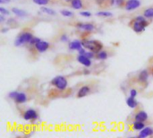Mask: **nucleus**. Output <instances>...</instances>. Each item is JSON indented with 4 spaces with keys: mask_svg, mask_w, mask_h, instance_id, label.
I'll return each instance as SVG.
<instances>
[{
    "mask_svg": "<svg viewBox=\"0 0 153 138\" xmlns=\"http://www.w3.org/2000/svg\"><path fill=\"white\" fill-rule=\"evenodd\" d=\"M83 47H85L86 49H89L90 51H92L93 53H98L99 52L102 47L103 45L100 41L98 40H89V39H83L81 41Z\"/></svg>",
    "mask_w": 153,
    "mask_h": 138,
    "instance_id": "nucleus-1",
    "label": "nucleus"
},
{
    "mask_svg": "<svg viewBox=\"0 0 153 138\" xmlns=\"http://www.w3.org/2000/svg\"><path fill=\"white\" fill-rule=\"evenodd\" d=\"M148 25H149V22L145 20L144 16H138L132 24V30L135 32L140 33V32H142Z\"/></svg>",
    "mask_w": 153,
    "mask_h": 138,
    "instance_id": "nucleus-2",
    "label": "nucleus"
},
{
    "mask_svg": "<svg viewBox=\"0 0 153 138\" xmlns=\"http://www.w3.org/2000/svg\"><path fill=\"white\" fill-rule=\"evenodd\" d=\"M51 84L54 85L55 88H57L60 91H64L67 87L68 82L67 79L64 76L62 75H57L55 78H53V80L51 81Z\"/></svg>",
    "mask_w": 153,
    "mask_h": 138,
    "instance_id": "nucleus-3",
    "label": "nucleus"
},
{
    "mask_svg": "<svg viewBox=\"0 0 153 138\" xmlns=\"http://www.w3.org/2000/svg\"><path fill=\"white\" fill-rule=\"evenodd\" d=\"M33 35L30 32H22L15 39L14 41V45L16 47H21L25 43H30V40L32 39Z\"/></svg>",
    "mask_w": 153,
    "mask_h": 138,
    "instance_id": "nucleus-4",
    "label": "nucleus"
},
{
    "mask_svg": "<svg viewBox=\"0 0 153 138\" xmlns=\"http://www.w3.org/2000/svg\"><path fill=\"white\" fill-rule=\"evenodd\" d=\"M140 6V0H128L125 4V10L126 11H132L137 9Z\"/></svg>",
    "mask_w": 153,
    "mask_h": 138,
    "instance_id": "nucleus-5",
    "label": "nucleus"
},
{
    "mask_svg": "<svg viewBox=\"0 0 153 138\" xmlns=\"http://www.w3.org/2000/svg\"><path fill=\"white\" fill-rule=\"evenodd\" d=\"M38 117V115L36 110L34 109H28L23 114V118L27 121L29 120H35Z\"/></svg>",
    "mask_w": 153,
    "mask_h": 138,
    "instance_id": "nucleus-6",
    "label": "nucleus"
},
{
    "mask_svg": "<svg viewBox=\"0 0 153 138\" xmlns=\"http://www.w3.org/2000/svg\"><path fill=\"white\" fill-rule=\"evenodd\" d=\"M35 47L36 49L40 52V53H43L45 51H47L49 47V43L47 41H44V40H39L38 43L35 44Z\"/></svg>",
    "mask_w": 153,
    "mask_h": 138,
    "instance_id": "nucleus-7",
    "label": "nucleus"
},
{
    "mask_svg": "<svg viewBox=\"0 0 153 138\" xmlns=\"http://www.w3.org/2000/svg\"><path fill=\"white\" fill-rule=\"evenodd\" d=\"M77 60L80 64L83 65L85 67H89L91 65V60L90 58H89L88 56H84V55H79L77 56Z\"/></svg>",
    "mask_w": 153,
    "mask_h": 138,
    "instance_id": "nucleus-8",
    "label": "nucleus"
},
{
    "mask_svg": "<svg viewBox=\"0 0 153 138\" xmlns=\"http://www.w3.org/2000/svg\"><path fill=\"white\" fill-rule=\"evenodd\" d=\"M89 91H90L89 86L84 85V86H82V87L78 91V92H77V97H78V98H83V97H85L86 95H88V94L89 93Z\"/></svg>",
    "mask_w": 153,
    "mask_h": 138,
    "instance_id": "nucleus-9",
    "label": "nucleus"
},
{
    "mask_svg": "<svg viewBox=\"0 0 153 138\" xmlns=\"http://www.w3.org/2000/svg\"><path fill=\"white\" fill-rule=\"evenodd\" d=\"M13 100L18 104L24 103V102L27 101V95L24 92H17V94H16L15 98L13 99Z\"/></svg>",
    "mask_w": 153,
    "mask_h": 138,
    "instance_id": "nucleus-10",
    "label": "nucleus"
},
{
    "mask_svg": "<svg viewBox=\"0 0 153 138\" xmlns=\"http://www.w3.org/2000/svg\"><path fill=\"white\" fill-rule=\"evenodd\" d=\"M82 47H83L82 46V43L81 41H79V40H73V41L70 42L69 45H68V47H69L70 50L76 49V50L79 51L81 48H82Z\"/></svg>",
    "mask_w": 153,
    "mask_h": 138,
    "instance_id": "nucleus-11",
    "label": "nucleus"
},
{
    "mask_svg": "<svg viewBox=\"0 0 153 138\" xmlns=\"http://www.w3.org/2000/svg\"><path fill=\"white\" fill-rule=\"evenodd\" d=\"M153 134V129L150 127H144L142 130H140V134H139V138H144L149 135Z\"/></svg>",
    "mask_w": 153,
    "mask_h": 138,
    "instance_id": "nucleus-12",
    "label": "nucleus"
},
{
    "mask_svg": "<svg viewBox=\"0 0 153 138\" xmlns=\"http://www.w3.org/2000/svg\"><path fill=\"white\" fill-rule=\"evenodd\" d=\"M79 29L85 30V31H92L95 29V26L90 23H78L76 25Z\"/></svg>",
    "mask_w": 153,
    "mask_h": 138,
    "instance_id": "nucleus-13",
    "label": "nucleus"
},
{
    "mask_svg": "<svg viewBox=\"0 0 153 138\" xmlns=\"http://www.w3.org/2000/svg\"><path fill=\"white\" fill-rule=\"evenodd\" d=\"M134 118H135V120H137V121L144 122V121H146V120L148 119V114H147L145 111L141 110V111H139V112L135 115Z\"/></svg>",
    "mask_w": 153,
    "mask_h": 138,
    "instance_id": "nucleus-14",
    "label": "nucleus"
},
{
    "mask_svg": "<svg viewBox=\"0 0 153 138\" xmlns=\"http://www.w3.org/2000/svg\"><path fill=\"white\" fill-rule=\"evenodd\" d=\"M96 4L99 6L113 5L115 4V0H95Z\"/></svg>",
    "mask_w": 153,
    "mask_h": 138,
    "instance_id": "nucleus-15",
    "label": "nucleus"
},
{
    "mask_svg": "<svg viewBox=\"0 0 153 138\" xmlns=\"http://www.w3.org/2000/svg\"><path fill=\"white\" fill-rule=\"evenodd\" d=\"M12 12H13L15 15L20 16V17H25V16H27V15H28V13H27V12H26V11L21 10V9L17 8V7H13V8H12Z\"/></svg>",
    "mask_w": 153,
    "mask_h": 138,
    "instance_id": "nucleus-16",
    "label": "nucleus"
},
{
    "mask_svg": "<svg viewBox=\"0 0 153 138\" xmlns=\"http://www.w3.org/2000/svg\"><path fill=\"white\" fill-rule=\"evenodd\" d=\"M148 78H149V73H148L147 70L141 71V72L140 73L139 76H138V80H139V82H147Z\"/></svg>",
    "mask_w": 153,
    "mask_h": 138,
    "instance_id": "nucleus-17",
    "label": "nucleus"
},
{
    "mask_svg": "<svg viewBox=\"0 0 153 138\" xmlns=\"http://www.w3.org/2000/svg\"><path fill=\"white\" fill-rule=\"evenodd\" d=\"M126 104H127L128 107H130V108H134L137 107L138 102H137V100H136L133 97H131V96H130L129 98L126 99Z\"/></svg>",
    "mask_w": 153,
    "mask_h": 138,
    "instance_id": "nucleus-18",
    "label": "nucleus"
},
{
    "mask_svg": "<svg viewBox=\"0 0 153 138\" xmlns=\"http://www.w3.org/2000/svg\"><path fill=\"white\" fill-rule=\"evenodd\" d=\"M144 127H145V125H144V123L141 122V121H137V120H135V121L133 122V124H132V128H133L134 130H137V131L142 130Z\"/></svg>",
    "mask_w": 153,
    "mask_h": 138,
    "instance_id": "nucleus-19",
    "label": "nucleus"
},
{
    "mask_svg": "<svg viewBox=\"0 0 153 138\" xmlns=\"http://www.w3.org/2000/svg\"><path fill=\"white\" fill-rule=\"evenodd\" d=\"M71 4H72V7L76 9V10L81 9L82 6H83L81 0H72L71 1Z\"/></svg>",
    "mask_w": 153,
    "mask_h": 138,
    "instance_id": "nucleus-20",
    "label": "nucleus"
},
{
    "mask_svg": "<svg viewBox=\"0 0 153 138\" xmlns=\"http://www.w3.org/2000/svg\"><path fill=\"white\" fill-rule=\"evenodd\" d=\"M40 12L43 13L49 14V15H55L56 14V12L54 11L53 9H50V8H47V7H44V6H42L40 8Z\"/></svg>",
    "mask_w": 153,
    "mask_h": 138,
    "instance_id": "nucleus-21",
    "label": "nucleus"
},
{
    "mask_svg": "<svg viewBox=\"0 0 153 138\" xmlns=\"http://www.w3.org/2000/svg\"><path fill=\"white\" fill-rule=\"evenodd\" d=\"M143 16L146 18H153V7L146 9L143 13Z\"/></svg>",
    "mask_w": 153,
    "mask_h": 138,
    "instance_id": "nucleus-22",
    "label": "nucleus"
},
{
    "mask_svg": "<svg viewBox=\"0 0 153 138\" xmlns=\"http://www.w3.org/2000/svg\"><path fill=\"white\" fill-rule=\"evenodd\" d=\"M96 14L98 16H102V17H111L113 15L111 12H107V11H100V12H98Z\"/></svg>",
    "mask_w": 153,
    "mask_h": 138,
    "instance_id": "nucleus-23",
    "label": "nucleus"
},
{
    "mask_svg": "<svg viewBox=\"0 0 153 138\" xmlns=\"http://www.w3.org/2000/svg\"><path fill=\"white\" fill-rule=\"evenodd\" d=\"M97 57L98 59H101V60H105L107 58V53L106 51H103V50H100L99 52H98L97 54Z\"/></svg>",
    "mask_w": 153,
    "mask_h": 138,
    "instance_id": "nucleus-24",
    "label": "nucleus"
},
{
    "mask_svg": "<svg viewBox=\"0 0 153 138\" xmlns=\"http://www.w3.org/2000/svg\"><path fill=\"white\" fill-rule=\"evenodd\" d=\"M60 13L63 16H65V17H72L73 15V13L68 10H61Z\"/></svg>",
    "mask_w": 153,
    "mask_h": 138,
    "instance_id": "nucleus-25",
    "label": "nucleus"
},
{
    "mask_svg": "<svg viewBox=\"0 0 153 138\" xmlns=\"http://www.w3.org/2000/svg\"><path fill=\"white\" fill-rule=\"evenodd\" d=\"M32 1L38 5H46L48 4V0H32Z\"/></svg>",
    "mask_w": 153,
    "mask_h": 138,
    "instance_id": "nucleus-26",
    "label": "nucleus"
},
{
    "mask_svg": "<svg viewBox=\"0 0 153 138\" xmlns=\"http://www.w3.org/2000/svg\"><path fill=\"white\" fill-rule=\"evenodd\" d=\"M0 13H2V14H4V15H9L10 14V12L8 11V10H6L4 7H0Z\"/></svg>",
    "mask_w": 153,
    "mask_h": 138,
    "instance_id": "nucleus-27",
    "label": "nucleus"
},
{
    "mask_svg": "<svg viewBox=\"0 0 153 138\" xmlns=\"http://www.w3.org/2000/svg\"><path fill=\"white\" fill-rule=\"evenodd\" d=\"M80 15L83 16V17H90L91 16V13L88 12V11H83L80 13Z\"/></svg>",
    "mask_w": 153,
    "mask_h": 138,
    "instance_id": "nucleus-28",
    "label": "nucleus"
},
{
    "mask_svg": "<svg viewBox=\"0 0 153 138\" xmlns=\"http://www.w3.org/2000/svg\"><path fill=\"white\" fill-rule=\"evenodd\" d=\"M137 94H138V91H137L135 89H132V90L130 91V96H131V97L135 98V97L137 96Z\"/></svg>",
    "mask_w": 153,
    "mask_h": 138,
    "instance_id": "nucleus-29",
    "label": "nucleus"
},
{
    "mask_svg": "<svg viewBox=\"0 0 153 138\" xmlns=\"http://www.w3.org/2000/svg\"><path fill=\"white\" fill-rule=\"evenodd\" d=\"M39 40H40V39H39L38 38H36V37H33V38H32V39L30 40V45H35V44H36V43H38V42Z\"/></svg>",
    "mask_w": 153,
    "mask_h": 138,
    "instance_id": "nucleus-30",
    "label": "nucleus"
},
{
    "mask_svg": "<svg viewBox=\"0 0 153 138\" xmlns=\"http://www.w3.org/2000/svg\"><path fill=\"white\" fill-rule=\"evenodd\" d=\"M60 39H61V41H62V42H67V41H68V37H67V35L63 34V35L61 36Z\"/></svg>",
    "mask_w": 153,
    "mask_h": 138,
    "instance_id": "nucleus-31",
    "label": "nucleus"
},
{
    "mask_svg": "<svg viewBox=\"0 0 153 138\" xmlns=\"http://www.w3.org/2000/svg\"><path fill=\"white\" fill-rule=\"evenodd\" d=\"M17 92H18V91H11V92L8 94L9 98H11V99H13L15 98V96H16Z\"/></svg>",
    "mask_w": 153,
    "mask_h": 138,
    "instance_id": "nucleus-32",
    "label": "nucleus"
},
{
    "mask_svg": "<svg viewBox=\"0 0 153 138\" xmlns=\"http://www.w3.org/2000/svg\"><path fill=\"white\" fill-rule=\"evenodd\" d=\"M124 3V0H115V4L117 6H122Z\"/></svg>",
    "mask_w": 153,
    "mask_h": 138,
    "instance_id": "nucleus-33",
    "label": "nucleus"
},
{
    "mask_svg": "<svg viewBox=\"0 0 153 138\" xmlns=\"http://www.w3.org/2000/svg\"><path fill=\"white\" fill-rule=\"evenodd\" d=\"M11 0H0V4H7L9 3Z\"/></svg>",
    "mask_w": 153,
    "mask_h": 138,
    "instance_id": "nucleus-34",
    "label": "nucleus"
},
{
    "mask_svg": "<svg viewBox=\"0 0 153 138\" xmlns=\"http://www.w3.org/2000/svg\"><path fill=\"white\" fill-rule=\"evenodd\" d=\"M4 21V14H2V13H1V15H0V22H3Z\"/></svg>",
    "mask_w": 153,
    "mask_h": 138,
    "instance_id": "nucleus-35",
    "label": "nucleus"
},
{
    "mask_svg": "<svg viewBox=\"0 0 153 138\" xmlns=\"http://www.w3.org/2000/svg\"><path fill=\"white\" fill-rule=\"evenodd\" d=\"M8 30H9L8 28H4V29H2V33H5V32L8 31Z\"/></svg>",
    "mask_w": 153,
    "mask_h": 138,
    "instance_id": "nucleus-36",
    "label": "nucleus"
},
{
    "mask_svg": "<svg viewBox=\"0 0 153 138\" xmlns=\"http://www.w3.org/2000/svg\"><path fill=\"white\" fill-rule=\"evenodd\" d=\"M64 1H65V2H71L72 0H64Z\"/></svg>",
    "mask_w": 153,
    "mask_h": 138,
    "instance_id": "nucleus-37",
    "label": "nucleus"
},
{
    "mask_svg": "<svg viewBox=\"0 0 153 138\" xmlns=\"http://www.w3.org/2000/svg\"><path fill=\"white\" fill-rule=\"evenodd\" d=\"M152 74H153V73H152Z\"/></svg>",
    "mask_w": 153,
    "mask_h": 138,
    "instance_id": "nucleus-38",
    "label": "nucleus"
}]
</instances>
